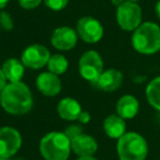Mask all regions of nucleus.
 <instances>
[{"label":"nucleus","instance_id":"f257e3e1","mask_svg":"<svg viewBox=\"0 0 160 160\" xmlns=\"http://www.w3.org/2000/svg\"><path fill=\"white\" fill-rule=\"evenodd\" d=\"M0 105L10 115L21 116L28 114L34 105L31 89L22 81L8 82L0 93Z\"/></svg>","mask_w":160,"mask_h":160},{"label":"nucleus","instance_id":"f03ea898","mask_svg":"<svg viewBox=\"0 0 160 160\" xmlns=\"http://www.w3.org/2000/svg\"><path fill=\"white\" fill-rule=\"evenodd\" d=\"M38 149L45 160H68L71 153V142L64 132L53 131L41 138Z\"/></svg>","mask_w":160,"mask_h":160},{"label":"nucleus","instance_id":"7ed1b4c3","mask_svg":"<svg viewBox=\"0 0 160 160\" xmlns=\"http://www.w3.org/2000/svg\"><path fill=\"white\" fill-rule=\"evenodd\" d=\"M132 45L142 55H153L160 51V27L155 22H144L133 32Z\"/></svg>","mask_w":160,"mask_h":160},{"label":"nucleus","instance_id":"20e7f679","mask_svg":"<svg viewBox=\"0 0 160 160\" xmlns=\"http://www.w3.org/2000/svg\"><path fill=\"white\" fill-rule=\"evenodd\" d=\"M116 152L120 160H146L148 144L140 134L126 132L118 139Z\"/></svg>","mask_w":160,"mask_h":160},{"label":"nucleus","instance_id":"39448f33","mask_svg":"<svg viewBox=\"0 0 160 160\" xmlns=\"http://www.w3.org/2000/svg\"><path fill=\"white\" fill-rule=\"evenodd\" d=\"M78 70L82 79L93 85L104 70V62L101 55L94 49H89L80 56Z\"/></svg>","mask_w":160,"mask_h":160},{"label":"nucleus","instance_id":"423d86ee","mask_svg":"<svg viewBox=\"0 0 160 160\" xmlns=\"http://www.w3.org/2000/svg\"><path fill=\"white\" fill-rule=\"evenodd\" d=\"M142 20V11L137 2L125 1L116 10V22L118 27L126 32H134Z\"/></svg>","mask_w":160,"mask_h":160},{"label":"nucleus","instance_id":"0eeeda50","mask_svg":"<svg viewBox=\"0 0 160 160\" xmlns=\"http://www.w3.org/2000/svg\"><path fill=\"white\" fill-rule=\"evenodd\" d=\"M76 31L79 38L88 44H96L100 42L104 34L102 23L97 18L90 16H85L77 21Z\"/></svg>","mask_w":160,"mask_h":160},{"label":"nucleus","instance_id":"6e6552de","mask_svg":"<svg viewBox=\"0 0 160 160\" xmlns=\"http://www.w3.org/2000/svg\"><path fill=\"white\" fill-rule=\"evenodd\" d=\"M51 55V52L46 46L35 43L23 49L21 54V62L25 66V68L38 70L47 66Z\"/></svg>","mask_w":160,"mask_h":160},{"label":"nucleus","instance_id":"1a4fd4ad","mask_svg":"<svg viewBox=\"0 0 160 160\" xmlns=\"http://www.w3.org/2000/svg\"><path fill=\"white\" fill-rule=\"evenodd\" d=\"M22 147V135L11 126L0 127V158H12Z\"/></svg>","mask_w":160,"mask_h":160},{"label":"nucleus","instance_id":"9d476101","mask_svg":"<svg viewBox=\"0 0 160 160\" xmlns=\"http://www.w3.org/2000/svg\"><path fill=\"white\" fill-rule=\"evenodd\" d=\"M78 38L79 36L76 29L64 25L54 30L51 36V44L57 51L67 52L72 49L77 45Z\"/></svg>","mask_w":160,"mask_h":160},{"label":"nucleus","instance_id":"9b49d317","mask_svg":"<svg viewBox=\"0 0 160 160\" xmlns=\"http://www.w3.org/2000/svg\"><path fill=\"white\" fill-rule=\"evenodd\" d=\"M35 85L40 93L45 97H56L62 91V80L59 76L47 71H43L36 77Z\"/></svg>","mask_w":160,"mask_h":160},{"label":"nucleus","instance_id":"f8f14e48","mask_svg":"<svg viewBox=\"0 0 160 160\" xmlns=\"http://www.w3.org/2000/svg\"><path fill=\"white\" fill-rule=\"evenodd\" d=\"M124 81L123 72L118 69L109 68L103 70L99 79L93 83L96 88L104 92H114L120 89Z\"/></svg>","mask_w":160,"mask_h":160},{"label":"nucleus","instance_id":"ddd939ff","mask_svg":"<svg viewBox=\"0 0 160 160\" xmlns=\"http://www.w3.org/2000/svg\"><path fill=\"white\" fill-rule=\"evenodd\" d=\"M71 151L78 157H91L98 151L99 145L97 139L91 135L82 133L70 140Z\"/></svg>","mask_w":160,"mask_h":160},{"label":"nucleus","instance_id":"4468645a","mask_svg":"<svg viewBox=\"0 0 160 160\" xmlns=\"http://www.w3.org/2000/svg\"><path fill=\"white\" fill-rule=\"evenodd\" d=\"M82 112L81 104L71 97L62 98L57 104V114L60 118L67 122L78 121L80 113Z\"/></svg>","mask_w":160,"mask_h":160},{"label":"nucleus","instance_id":"2eb2a0df","mask_svg":"<svg viewBox=\"0 0 160 160\" xmlns=\"http://www.w3.org/2000/svg\"><path fill=\"white\" fill-rule=\"evenodd\" d=\"M139 111V102L132 94L122 96L116 102V114L124 120H132Z\"/></svg>","mask_w":160,"mask_h":160},{"label":"nucleus","instance_id":"dca6fc26","mask_svg":"<svg viewBox=\"0 0 160 160\" xmlns=\"http://www.w3.org/2000/svg\"><path fill=\"white\" fill-rule=\"evenodd\" d=\"M103 131L112 139H118L126 133V123L118 114H110L103 121Z\"/></svg>","mask_w":160,"mask_h":160},{"label":"nucleus","instance_id":"f3484780","mask_svg":"<svg viewBox=\"0 0 160 160\" xmlns=\"http://www.w3.org/2000/svg\"><path fill=\"white\" fill-rule=\"evenodd\" d=\"M1 69L9 82L22 81L24 77L25 66L22 64L21 59H18V58H8L2 64Z\"/></svg>","mask_w":160,"mask_h":160},{"label":"nucleus","instance_id":"a211bd4d","mask_svg":"<svg viewBox=\"0 0 160 160\" xmlns=\"http://www.w3.org/2000/svg\"><path fill=\"white\" fill-rule=\"evenodd\" d=\"M146 99L153 109L160 111V76L153 78L147 85Z\"/></svg>","mask_w":160,"mask_h":160},{"label":"nucleus","instance_id":"6ab92c4d","mask_svg":"<svg viewBox=\"0 0 160 160\" xmlns=\"http://www.w3.org/2000/svg\"><path fill=\"white\" fill-rule=\"evenodd\" d=\"M69 67V62L67 57L62 54H53L47 62V69L49 72L57 76L64 75Z\"/></svg>","mask_w":160,"mask_h":160},{"label":"nucleus","instance_id":"aec40b11","mask_svg":"<svg viewBox=\"0 0 160 160\" xmlns=\"http://www.w3.org/2000/svg\"><path fill=\"white\" fill-rule=\"evenodd\" d=\"M0 27H1V30L7 32L12 31L14 27L12 16L8 11H5V10L0 11Z\"/></svg>","mask_w":160,"mask_h":160},{"label":"nucleus","instance_id":"412c9836","mask_svg":"<svg viewBox=\"0 0 160 160\" xmlns=\"http://www.w3.org/2000/svg\"><path fill=\"white\" fill-rule=\"evenodd\" d=\"M43 2L49 10L59 12L68 6L69 0H43Z\"/></svg>","mask_w":160,"mask_h":160},{"label":"nucleus","instance_id":"4be33fe9","mask_svg":"<svg viewBox=\"0 0 160 160\" xmlns=\"http://www.w3.org/2000/svg\"><path fill=\"white\" fill-rule=\"evenodd\" d=\"M64 133L69 139L72 140L73 138H76L77 136L81 135V134L83 133L82 125L81 124H70L65 128Z\"/></svg>","mask_w":160,"mask_h":160},{"label":"nucleus","instance_id":"5701e85b","mask_svg":"<svg viewBox=\"0 0 160 160\" xmlns=\"http://www.w3.org/2000/svg\"><path fill=\"white\" fill-rule=\"evenodd\" d=\"M18 2L20 7L23 8V9L33 10L43 2V0H18Z\"/></svg>","mask_w":160,"mask_h":160},{"label":"nucleus","instance_id":"b1692460","mask_svg":"<svg viewBox=\"0 0 160 160\" xmlns=\"http://www.w3.org/2000/svg\"><path fill=\"white\" fill-rule=\"evenodd\" d=\"M90 121H91V115H90V113L87 111H82L81 113H80L79 118H78V122H79V124H81V125L88 124Z\"/></svg>","mask_w":160,"mask_h":160},{"label":"nucleus","instance_id":"393cba45","mask_svg":"<svg viewBox=\"0 0 160 160\" xmlns=\"http://www.w3.org/2000/svg\"><path fill=\"white\" fill-rule=\"evenodd\" d=\"M7 83H8L7 78H6V76H5V73H3L2 69L0 68V93H1V91L5 89V87L7 86Z\"/></svg>","mask_w":160,"mask_h":160},{"label":"nucleus","instance_id":"a878e982","mask_svg":"<svg viewBox=\"0 0 160 160\" xmlns=\"http://www.w3.org/2000/svg\"><path fill=\"white\" fill-rule=\"evenodd\" d=\"M125 1H126V0H111V3L113 6H115L116 8H118L121 5H123Z\"/></svg>","mask_w":160,"mask_h":160},{"label":"nucleus","instance_id":"bb28decb","mask_svg":"<svg viewBox=\"0 0 160 160\" xmlns=\"http://www.w3.org/2000/svg\"><path fill=\"white\" fill-rule=\"evenodd\" d=\"M155 11H156V14H157L158 19H159V20H160V0H158L157 3H156Z\"/></svg>","mask_w":160,"mask_h":160},{"label":"nucleus","instance_id":"cd10ccee","mask_svg":"<svg viewBox=\"0 0 160 160\" xmlns=\"http://www.w3.org/2000/svg\"><path fill=\"white\" fill-rule=\"evenodd\" d=\"M10 0H0V10H3L8 6Z\"/></svg>","mask_w":160,"mask_h":160},{"label":"nucleus","instance_id":"c85d7f7f","mask_svg":"<svg viewBox=\"0 0 160 160\" xmlns=\"http://www.w3.org/2000/svg\"><path fill=\"white\" fill-rule=\"evenodd\" d=\"M76 160H98L94 156H91V157H78Z\"/></svg>","mask_w":160,"mask_h":160},{"label":"nucleus","instance_id":"c756f323","mask_svg":"<svg viewBox=\"0 0 160 160\" xmlns=\"http://www.w3.org/2000/svg\"><path fill=\"white\" fill-rule=\"evenodd\" d=\"M126 1H131V2H138L139 0H126Z\"/></svg>","mask_w":160,"mask_h":160},{"label":"nucleus","instance_id":"7c9ffc66","mask_svg":"<svg viewBox=\"0 0 160 160\" xmlns=\"http://www.w3.org/2000/svg\"><path fill=\"white\" fill-rule=\"evenodd\" d=\"M0 160H11L10 158H0Z\"/></svg>","mask_w":160,"mask_h":160},{"label":"nucleus","instance_id":"2f4dec72","mask_svg":"<svg viewBox=\"0 0 160 160\" xmlns=\"http://www.w3.org/2000/svg\"><path fill=\"white\" fill-rule=\"evenodd\" d=\"M14 160H24L23 158H17V159H14Z\"/></svg>","mask_w":160,"mask_h":160},{"label":"nucleus","instance_id":"473e14b6","mask_svg":"<svg viewBox=\"0 0 160 160\" xmlns=\"http://www.w3.org/2000/svg\"><path fill=\"white\" fill-rule=\"evenodd\" d=\"M0 32H1V27H0Z\"/></svg>","mask_w":160,"mask_h":160}]
</instances>
